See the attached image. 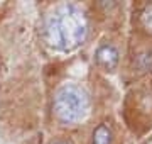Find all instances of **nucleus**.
Returning a JSON list of instances; mask_svg holds the SVG:
<instances>
[{"label": "nucleus", "mask_w": 152, "mask_h": 144, "mask_svg": "<svg viewBox=\"0 0 152 144\" xmlns=\"http://www.w3.org/2000/svg\"><path fill=\"white\" fill-rule=\"evenodd\" d=\"M88 34L86 14L78 4L64 2L53 7L44 19V39L58 51H71L85 43Z\"/></svg>", "instance_id": "nucleus-1"}, {"label": "nucleus", "mask_w": 152, "mask_h": 144, "mask_svg": "<svg viewBox=\"0 0 152 144\" xmlns=\"http://www.w3.org/2000/svg\"><path fill=\"white\" fill-rule=\"evenodd\" d=\"M90 112L86 90L76 83H64L54 93V114L64 126H75L85 120Z\"/></svg>", "instance_id": "nucleus-2"}, {"label": "nucleus", "mask_w": 152, "mask_h": 144, "mask_svg": "<svg viewBox=\"0 0 152 144\" xmlns=\"http://www.w3.org/2000/svg\"><path fill=\"white\" fill-rule=\"evenodd\" d=\"M95 60L100 66L107 70V71H113L115 68L118 66L120 61V54L117 48L113 44H102L95 53Z\"/></svg>", "instance_id": "nucleus-3"}, {"label": "nucleus", "mask_w": 152, "mask_h": 144, "mask_svg": "<svg viewBox=\"0 0 152 144\" xmlns=\"http://www.w3.org/2000/svg\"><path fill=\"white\" fill-rule=\"evenodd\" d=\"M112 141H113V132L107 124H100L93 131L91 144H112Z\"/></svg>", "instance_id": "nucleus-4"}, {"label": "nucleus", "mask_w": 152, "mask_h": 144, "mask_svg": "<svg viewBox=\"0 0 152 144\" xmlns=\"http://www.w3.org/2000/svg\"><path fill=\"white\" fill-rule=\"evenodd\" d=\"M140 26L145 29L147 32L152 34V4L144 7V10L140 12Z\"/></svg>", "instance_id": "nucleus-5"}, {"label": "nucleus", "mask_w": 152, "mask_h": 144, "mask_svg": "<svg viewBox=\"0 0 152 144\" xmlns=\"http://www.w3.org/2000/svg\"><path fill=\"white\" fill-rule=\"evenodd\" d=\"M54 144H71V143H68V141H56Z\"/></svg>", "instance_id": "nucleus-6"}]
</instances>
